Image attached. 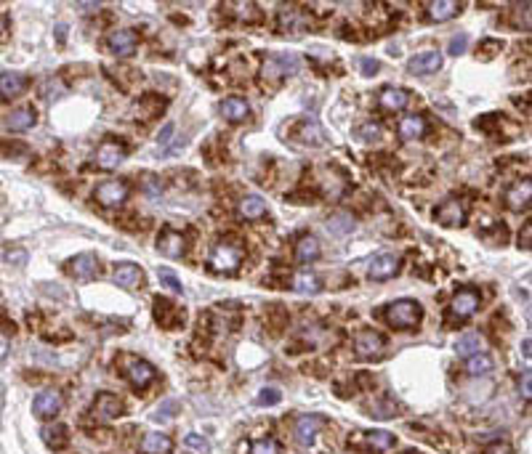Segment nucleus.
Here are the masks:
<instances>
[{"label":"nucleus","instance_id":"obj_1","mask_svg":"<svg viewBox=\"0 0 532 454\" xmlns=\"http://www.w3.org/2000/svg\"><path fill=\"white\" fill-rule=\"evenodd\" d=\"M245 258V250L234 242H219L213 250H210V269L219 274H231L240 269V263Z\"/></svg>","mask_w":532,"mask_h":454},{"label":"nucleus","instance_id":"obj_2","mask_svg":"<svg viewBox=\"0 0 532 454\" xmlns=\"http://www.w3.org/2000/svg\"><path fill=\"white\" fill-rule=\"evenodd\" d=\"M423 317V308L416 300H397L392 306L386 308V321L397 329H410L416 327L418 321Z\"/></svg>","mask_w":532,"mask_h":454},{"label":"nucleus","instance_id":"obj_3","mask_svg":"<svg viewBox=\"0 0 532 454\" xmlns=\"http://www.w3.org/2000/svg\"><path fill=\"white\" fill-rule=\"evenodd\" d=\"M479 293L474 287H463L455 293L450 303V311H447V321H466L468 317H474V311L479 308Z\"/></svg>","mask_w":532,"mask_h":454},{"label":"nucleus","instance_id":"obj_4","mask_svg":"<svg viewBox=\"0 0 532 454\" xmlns=\"http://www.w3.org/2000/svg\"><path fill=\"white\" fill-rule=\"evenodd\" d=\"M386 348V340H383L381 332L375 329H362L357 338H354V353L359 359H378Z\"/></svg>","mask_w":532,"mask_h":454},{"label":"nucleus","instance_id":"obj_5","mask_svg":"<svg viewBox=\"0 0 532 454\" xmlns=\"http://www.w3.org/2000/svg\"><path fill=\"white\" fill-rule=\"evenodd\" d=\"M128 149L120 144V141H115V138H107L102 147L96 149V154H93V162L102 168V171H115L117 165L126 159Z\"/></svg>","mask_w":532,"mask_h":454},{"label":"nucleus","instance_id":"obj_6","mask_svg":"<svg viewBox=\"0 0 532 454\" xmlns=\"http://www.w3.org/2000/svg\"><path fill=\"white\" fill-rule=\"evenodd\" d=\"M437 221H440L442 226H447V228L463 226V221H466V202L458 200V197L445 200V202L437 207Z\"/></svg>","mask_w":532,"mask_h":454},{"label":"nucleus","instance_id":"obj_7","mask_svg":"<svg viewBox=\"0 0 532 454\" xmlns=\"http://www.w3.org/2000/svg\"><path fill=\"white\" fill-rule=\"evenodd\" d=\"M128 197V183L126 181H104L96 186V202L104 207H117L123 204Z\"/></svg>","mask_w":532,"mask_h":454},{"label":"nucleus","instance_id":"obj_8","mask_svg":"<svg viewBox=\"0 0 532 454\" xmlns=\"http://www.w3.org/2000/svg\"><path fill=\"white\" fill-rule=\"evenodd\" d=\"M155 319L160 321V327L176 329L181 327V321H184V308H179L176 303L165 300V297H157L155 300Z\"/></svg>","mask_w":532,"mask_h":454},{"label":"nucleus","instance_id":"obj_9","mask_svg":"<svg viewBox=\"0 0 532 454\" xmlns=\"http://www.w3.org/2000/svg\"><path fill=\"white\" fill-rule=\"evenodd\" d=\"M139 46V35L133 30H115V32L107 37V48L115 54V56H131Z\"/></svg>","mask_w":532,"mask_h":454},{"label":"nucleus","instance_id":"obj_10","mask_svg":"<svg viewBox=\"0 0 532 454\" xmlns=\"http://www.w3.org/2000/svg\"><path fill=\"white\" fill-rule=\"evenodd\" d=\"M298 69V59L293 54H274L264 61V78H282V75H293Z\"/></svg>","mask_w":532,"mask_h":454},{"label":"nucleus","instance_id":"obj_11","mask_svg":"<svg viewBox=\"0 0 532 454\" xmlns=\"http://www.w3.org/2000/svg\"><path fill=\"white\" fill-rule=\"evenodd\" d=\"M157 250L168 258H181L186 250V242L181 231H174V228H165L160 237H157Z\"/></svg>","mask_w":532,"mask_h":454},{"label":"nucleus","instance_id":"obj_12","mask_svg":"<svg viewBox=\"0 0 532 454\" xmlns=\"http://www.w3.org/2000/svg\"><path fill=\"white\" fill-rule=\"evenodd\" d=\"M397 271H399V258H397L394 252H381V255H375V258L370 261V269H368L370 279H392Z\"/></svg>","mask_w":532,"mask_h":454},{"label":"nucleus","instance_id":"obj_13","mask_svg":"<svg viewBox=\"0 0 532 454\" xmlns=\"http://www.w3.org/2000/svg\"><path fill=\"white\" fill-rule=\"evenodd\" d=\"M70 274L75 276V279H80V282H91L93 276L99 274V261H96V255H91V252L75 255V258L70 261Z\"/></svg>","mask_w":532,"mask_h":454},{"label":"nucleus","instance_id":"obj_14","mask_svg":"<svg viewBox=\"0 0 532 454\" xmlns=\"http://www.w3.org/2000/svg\"><path fill=\"white\" fill-rule=\"evenodd\" d=\"M61 404H64V398H61L59 391H43V393H37L35 396L32 409H35L37 417H54V415H59Z\"/></svg>","mask_w":532,"mask_h":454},{"label":"nucleus","instance_id":"obj_15","mask_svg":"<svg viewBox=\"0 0 532 454\" xmlns=\"http://www.w3.org/2000/svg\"><path fill=\"white\" fill-rule=\"evenodd\" d=\"M530 197H532V183L524 178V181H516L509 192H506V204H509L511 210L521 213V210L530 207Z\"/></svg>","mask_w":532,"mask_h":454},{"label":"nucleus","instance_id":"obj_16","mask_svg":"<svg viewBox=\"0 0 532 454\" xmlns=\"http://www.w3.org/2000/svg\"><path fill=\"white\" fill-rule=\"evenodd\" d=\"M93 415L99 420H112L117 415H123V401L112 393H99L96 401H93Z\"/></svg>","mask_w":532,"mask_h":454},{"label":"nucleus","instance_id":"obj_17","mask_svg":"<svg viewBox=\"0 0 532 454\" xmlns=\"http://www.w3.org/2000/svg\"><path fill=\"white\" fill-rule=\"evenodd\" d=\"M112 282H115L117 287H123V290H133V287H139V284L144 282V274H141L139 266L123 263V266H117L115 274H112Z\"/></svg>","mask_w":532,"mask_h":454},{"label":"nucleus","instance_id":"obj_18","mask_svg":"<svg viewBox=\"0 0 532 454\" xmlns=\"http://www.w3.org/2000/svg\"><path fill=\"white\" fill-rule=\"evenodd\" d=\"M407 102H410V93L405 88H383L378 93V106L386 112H399L407 106Z\"/></svg>","mask_w":532,"mask_h":454},{"label":"nucleus","instance_id":"obj_19","mask_svg":"<svg viewBox=\"0 0 532 454\" xmlns=\"http://www.w3.org/2000/svg\"><path fill=\"white\" fill-rule=\"evenodd\" d=\"M410 72L413 75H428V72H437L442 67V54L440 51H426V54H418L410 59Z\"/></svg>","mask_w":532,"mask_h":454},{"label":"nucleus","instance_id":"obj_20","mask_svg":"<svg viewBox=\"0 0 532 454\" xmlns=\"http://www.w3.org/2000/svg\"><path fill=\"white\" fill-rule=\"evenodd\" d=\"M27 82L30 80L24 78L22 72H0V96L3 99H13V96L24 93Z\"/></svg>","mask_w":532,"mask_h":454},{"label":"nucleus","instance_id":"obj_21","mask_svg":"<svg viewBox=\"0 0 532 454\" xmlns=\"http://www.w3.org/2000/svg\"><path fill=\"white\" fill-rule=\"evenodd\" d=\"M322 425H325V417H320V415H303V417H298V422H296V438L301 443H312L317 431H320Z\"/></svg>","mask_w":532,"mask_h":454},{"label":"nucleus","instance_id":"obj_22","mask_svg":"<svg viewBox=\"0 0 532 454\" xmlns=\"http://www.w3.org/2000/svg\"><path fill=\"white\" fill-rule=\"evenodd\" d=\"M126 372L133 388H147L155 380V367L150 362H131Z\"/></svg>","mask_w":532,"mask_h":454},{"label":"nucleus","instance_id":"obj_23","mask_svg":"<svg viewBox=\"0 0 532 454\" xmlns=\"http://www.w3.org/2000/svg\"><path fill=\"white\" fill-rule=\"evenodd\" d=\"M458 11H461V3H455V0H434V3H426V16L431 22H447V19H452Z\"/></svg>","mask_w":532,"mask_h":454},{"label":"nucleus","instance_id":"obj_24","mask_svg":"<svg viewBox=\"0 0 532 454\" xmlns=\"http://www.w3.org/2000/svg\"><path fill=\"white\" fill-rule=\"evenodd\" d=\"M219 109H221V114H224V120H229V123H240V120H245L248 112H250L248 102L240 99V96H229V99H224Z\"/></svg>","mask_w":532,"mask_h":454},{"label":"nucleus","instance_id":"obj_25","mask_svg":"<svg viewBox=\"0 0 532 454\" xmlns=\"http://www.w3.org/2000/svg\"><path fill=\"white\" fill-rule=\"evenodd\" d=\"M37 123V114L32 106H19V109H13L8 117H6V128L8 130H27V128H32Z\"/></svg>","mask_w":532,"mask_h":454},{"label":"nucleus","instance_id":"obj_26","mask_svg":"<svg viewBox=\"0 0 532 454\" xmlns=\"http://www.w3.org/2000/svg\"><path fill=\"white\" fill-rule=\"evenodd\" d=\"M174 441L165 433H147L141 438V452L144 454H171Z\"/></svg>","mask_w":532,"mask_h":454},{"label":"nucleus","instance_id":"obj_27","mask_svg":"<svg viewBox=\"0 0 532 454\" xmlns=\"http://www.w3.org/2000/svg\"><path fill=\"white\" fill-rule=\"evenodd\" d=\"M290 287H293V290H296L298 295H317V293L322 290L320 279H317L314 274H309V271L293 274V279H290Z\"/></svg>","mask_w":532,"mask_h":454},{"label":"nucleus","instance_id":"obj_28","mask_svg":"<svg viewBox=\"0 0 532 454\" xmlns=\"http://www.w3.org/2000/svg\"><path fill=\"white\" fill-rule=\"evenodd\" d=\"M423 133H426V120L421 114H407V117L399 120V136L407 138V141L421 138Z\"/></svg>","mask_w":532,"mask_h":454},{"label":"nucleus","instance_id":"obj_29","mask_svg":"<svg viewBox=\"0 0 532 454\" xmlns=\"http://www.w3.org/2000/svg\"><path fill=\"white\" fill-rule=\"evenodd\" d=\"M314 258H320V242L314 237H301L296 242V261L298 263H312Z\"/></svg>","mask_w":532,"mask_h":454},{"label":"nucleus","instance_id":"obj_30","mask_svg":"<svg viewBox=\"0 0 532 454\" xmlns=\"http://www.w3.org/2000/svg\"><path fill=\"white\" fill-rule=\"evenodd\" d=\"M40 436H43L46 446H51V449H64L67 441H70V433H67L64 425H46V428L40 431Z\"/></svg>","mask_w":532,"mask_h":454},{"label":"nucleus","instance_id":"obj_31","mask_svg":"<svg viewBox=\"0 0 532 454\" xmlns=\"http://www.w3.org/2000/svg\"><path fill=\"white\" fill-rule=\"evenodd\" d=\"M266 213V202L258 194H248L240 200V216L243 218H261Z\"/></svg>","mask_w":532,"mask_h":454},{"label":"nucleus","instance_id":"obj_32","mask_svg":"<svg viewBox=\"0 0 532 454\" xmlns=\"http://www.w3.org/2000/svg\"><path fill=\"white\" fill-rule=\"evenodd\" d=\"M455 351H458V356H463V359H471L476 353H482V338H479L476 332H468V335H463L461 340L455 343Z\"/></svg>","mask_w":532,"mask_h":454},{"label":"nucleus","instance_id":"obj_33","mask_svg":"<svg viewBox=\"0 0 532 454\" xmlns=\"http://www.w3.org/2000/svg\"><path fill=\"white\" fill-rule=\"evenodd\" d=\"M492 369V359L487 353H476L468 359V375H487Z\"/></svg>","mask_w":532,"mask_h":454},{"label":"nucleus","instance_id":"obj_34","mask_svg":"<svg viewBox=\"0 0 532 454\" xmlns=\"http://www.w3.org/2000/svg\"><path fill=\"white\" fill-rule=\"evenodd\" d=\"M354 136H357L359 141H365V144H373V141L381 138V125H378V123H362V125L354 130Z\"/></svg>","mask_w":532,"mask_h":454},{"label":"nucleus","instance_id":"obj_35","mask_svg":"<svg viewBox=\"0 0 532 454\" xmlns=\"http://www.w3.org/2000/svg\"><path fill=\"white\" fill-rule=\"evenodd\" d=\"M231 8H234V16L245 19V22H258V16H261L255 3H231Z\"/></svg>","mask_w":532,"mask_h":454},{"label":"nucleus","instance_id":"obj_36","mask_svg":"<svg viewBox=\"0 0 532 454\" xmlns=\"http://www.w3.org/2000/svg\"><path fill=\"white\" fill-rule=\"evenodd\" d=\"M368 446H373V449H392V446H394V433H386V431L368 433Z\"/></svg>","mask_w":532,"mask_h":454},{"label":"nucleus","instance_id":"obj_37","mask_svg":"<svg viewBox=\"0 0 532 454\" xmlns=\"http://www.w3.org/2000/svg\"><path fill=\"white\" fill-rule=\"evenodd\" d=\"M327 228H330V231H336V234H346V231L354 228V218L338 213V216H333L330 221H327Z\"/></svg>","mask_w":532,"mask_h":454},{"label":"nucleus","instance_id":"obj_38","mask_svg":"<svg viewBox=\"0 0 532 454\" xmlns=\"http://www.w3.org/2000/svg\"><path fill=\"white\" fill-rule=\"evenodd\" d=\"M322 130H320V125L314 123V120H309V123H303L301 125V141L303 144H322Z\"/></svg>","mask_w":532,"mask_h":454},{"label":"nucleus","instance_id":"obj_39","mask_svg":"<svg viewBox=\"0 0 532 454\" xmlns=\"http://www.w3.org/2000/svg\"><path fill=\"white\" fill-rule=\"evenodd\" d=\"M250 452H253V454H277L279 446H277L274 438H258V441H253Z\"/></svg>","mask_w":532,"mask_h":454},{"label":"nucleus","instance_id":"obj_40","mask_svg":"<svg viewBox=\"0 0 532 454\" xmlns=\"http://www.w3.org/2000/svg\"><path fill=\"white\" fill-rule=\"evenodd\" d=\"M157 276H160V282H165V287H168V290H174V293H181V290H184V287H181V282H179V276H176L171 269H160V271H157Z\"/></svg>","mask_w":532,"mask_h":454},{"label":"nucleus","instance_id":"obj_41","mask_svg":"<svg viewBox=\"0 0 532 454\" xmlns=\"http://www.w3.org/2000/svg\"><path fill=\"white\" fill-rule=\"evenodd\" d=\"M184 443H186V446H192V449H197L200 454L210 452V443L205 441V438H200V436H195V433H189V436L184 438Z\"/></svg>","mask_w":532,"mask_h":454},{"label":"nucleus","instance_id":"obj_42","mask_svg":"<svg viewBox=\"0 0 532 454\" xmlns=\"http://www.w3.org/2000/svg\"><path fill=\"white\" fill-rule=\"evenodd\" d=\"M466 46H468V35H466V32L455 35V37L450 40V54H452V56H458V54L466 51Z\"/></svg>","mask_w":532,"mask_h":454},{"label":"nucleus","instance_id":"obj_43","mask_svg":"<svg viewBox=\"0 0 532 454\" xmlns=\"http://www.w3.org/2000/svg\"><path fill=\"white\" fill-rule=\"evenodd\" d=\"M174 409H176V401H165L162 407H157V412L152 415L155 420H171L174 417Z\"/></svg>","mask_w":532,"mask_h":454},{"label":"nucleus","instance_id":"obj_44","mask_svg":"<svg viewBox=\"0 0 532 454\" xmlns=\"http://www.w3.org/2000/svg\"><path fill=\"white\" fill-rule=\"evenodd\" d=\"M279 391L277 388H264L261 393H258V404H277L279 401Z\"/></svg>","mask_w":532,"mask_h":454},{"label":"nucleus","instance_id":"obj_45","mask_svg":"<svg viewBox=\"0 0 532 454\" xmlns=\"http://www.w3.org/2000/svg\"><path fill=\"white\" fill-rule=\"evenodd\" d=\"M359 67H362V75H375V72L381 69V64H378L375 59H362Z\"/></svg>","mask_w":532,"mask_h":454},{"label":"nucleus","instance_id":"obj_46","mask_svg":"<svg viewBox=\"0 0 532 454\" xmlns=\"http://www.w3.org/2000/svg\"><path fill=\"white\" fill-rule=\"evenodd\" d=\"M500 48H503V43H500V40H485V43H482V51H485L482 56L490 59L492 54H495V51H500Z\"/></svg>","mask_w":532,"mask_h":454},{"label":"nucleus","instance_id":"obj_47","mask_svg":"<svg viewBox=\"0 0 532 454\" xmlns=\"http://www.w3.org/2000/svg\"><path fill=\"white\" fill-rule=\"evenodd\" d=\"M485 454H514V449H511L509 443L497 441V443H492V446H487Z\"/></svg>","mask_w":532,"mask_h":454},{"label":"nucleus","instance_id":"obj_48","mask_svg":"<svg viewBox=\"0 0 532 454\" xmlns=\"http://www.w3.org/2000/svg\"><path fill=\"white\" fill-rule=\"evenodd\" d=\"M530 237H532V226L527 223V226H524V234H519V247L530 250Z\"/></svg>","mask_w":532,"mask_h":454},{"label":"nucleus","instance_id":"obj_49","mask_svg":"<svg viewBox=\"0 0 532 454\" xmlns=\"http://www.w3.org/2000/svg\"><path fill=\"white\" fill-rule=\"evenodd\" d=\"M8 348H11V343H8V335H6V332H0V362L6 359Z\"/></svg>","mask_w":532,"mask_h":454},{"label":"nucleus","instance_id":"obj_50","mask_svg":"<svg viewBox=\"0 0 532 454\" xmlns=\"http://www.w3.org/2000/svg\"><path fill=\"white\" fill-rule=\"evenodd\" d=\"M530 369H524V377H521V393H524V398H530Z\"/></svg>","mask_w":532,"mask_h":454},{"label":"nucleus","instance_id":"obj_51","mask_svg":"<svg viewBox=\"0 0 532 454\" xmlns=\"http://www.w3.org/2000/svg\"><path fill=\"white\" fill-rule=\"evenodd\" d=\"M171 136H174V125H165V130H162V138H160L162 147H165V144L171 141Z\"/></svg>","mask_w":532,"mask_h":454},{"label":"nucleus","instance_id":"obj_52","mask_svg":"<svg viewBox=\"0 0 532 454\" xmlns=\"http://www.w3.org/2000/svg\"><path fill=\"white\" fill-rule=\"evenodd\" d=\"M3 30H6V19L0 16V35H3Z\"/></svg>","mask_w":532,"mask_h":454},{"label":"nucleus","instance_id":"obj_53","mask_svg":"<svg viewBox=\"0 0 532 454\" xmlns=\"http://www.w3.org/2000/svg\"><path fill=\"white\" fill-rule=\"evenodd\" d=\"M0 454H3V446H0Z\"/></svg>","mask_w":532,"mask_h":454}]
</instances>
